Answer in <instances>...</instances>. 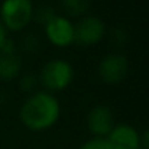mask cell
Wrapping results in <instances>:
<instances>
[{"label": "cell", "instance_id": "1", "mask_svg": "<svg viewBox=\"0 0 149 149\" xmlns=\"http://www.w3.org/2000/svg\"><path fill=\"white\" fill-rule=\"evenodd\" d=\"M59 103L52 94L38 91L23 101L19 117L20 122L31 130H45L54 126L59 117Z\"/></svg>", "mask_w": 149, "mask_h": 149}, {"label": "cell", "instance_id": "2", "mask_svg": "<svg viewBox=\"0 0 149 149\" xmlns=\"http://www.w3.org/2000/svg\"><path fill=\"white\" fill-rule=\"evenodd\" d=\"M33 19L32 0H3L0 6V22L4 29L19 32Z\"/></svg>", "mask_w": 149, "mask_h": 149}, {"label": "cell", "instance_id": "3", "mask_svg": "<svg viewBox=\"0 0 149 149\" xmlns=\"http://www.w3.org/2000/svg\"><path fill=\"white\" fill-rule=\"evenodd\" d=\"M74 78V70L71 64L65 59H51L48 61L39 74V80L52 91H61L67 88Z\"/></svg>", "mask_w": 149, "mask_h": 149}, {"label": "cell", "instance_id": "4", "mask_svg": "<svg viewBox=\"0 0 149 149\" xmlns=\"http://www.w3.org/2000/svg\"><path fill=\"white\" fill-rule=\"evenodd\" d=\"M104 33V22L96 16H83L74 25V42L83 47H90L100 42Z\"/></svg>", "mask_w": 149, "mask_h": 149}, {"label": "cell", "instance_id": "5", "mask_svg": "<svg viewBox=\"0 0 149 149\" xmlns=\"http://www.w3.org/2000/svg\"><path fill=\"white\" fill-rule=\"evenodd\" d=\"M129 70L127 58L122 54H107L99 64V77L107 84L120 83Z\"/></svg>", "mask_w": 149, "mask_h": 149}, {"label": "cell", "instance_id": "6", "mask_svg": "<svg viewBox=\"0 0 149 149\" xmlns=\"http://www.w3.org/2000/svg\"><path fill=\"white\" fill-rule=\"evenodd\" d=\"M45 35L51 44L56 47H68L74 42V23L65 16H55L45 25Z\"/></svg>", "mask_w": 149, "mask_h": 149}, {"label": "cell", "instance_id": "7", "mask_svg": "<svg viewBox=\"0 0 149 149\" xmlns=\"http://www.w3.org/2000/svg\"><path fill=\"white\" fill-rule=\"evenodd\" d=\"M87 126L96 138L109 136L114 127V116L111 110L104 104L94 106L87 114Z\"/></svg>", "mask_w": 149, "mask_h": 149}, {"label": "cell", "instance_id": "8", "mask_svg": "<svg viewBox=\"0 0 149 149\" xmlns=\"http://www.w3.org/2000/svg\"><path fill=\"white\" fill-rule=\"evenodd\" d=\"M111 149H141V136L130 125H117L106 138Z\"/></svg>", "mask_w": 149, "mask_h": 149}, {"label": "cell", "instance_id": "9", "mask_svg": "<svg viewBox=\"0 0 149 149\" xmlns=\"http://www.w3.org/2000/svg\"><path fill=\"white\" fill-rule=\"evenodd\" d=\"M20 58L15 54L0 52V80H13L20 72Z\"/></svg>", "mask_w": 149, "mask_h": 149}, {"label": "cell", "instance_id": "10", "mask_svg": "<svg viewBox=\"0 0 149 149\" xmlns=\"http://www.w3.org/2000/svg\"><path fill=\"white\" fill-rule=\"evenodd\" d=\"M62 9L71 16H81L90 9L91 0H59Z\"/></svg>", "mask_w": 149, "mask_h": 149}, {"label": "cell", "instance_id": "11", "mask_svg": "<svg viewBox=\"0 0 149 149\" xmlns=\"http://www.w3.org/2000/svg\"><path fill=\"white\" fill-rule=\"evenodd\" d=\"M80 149H111V146L106 138H93L84 142L80 146Z\"/></svg>", "mask_w": 149, "mask_h": 149}, {"label": "cell", "instance_id": "12", "mask_svg": "<svg viewBox=\"0 0 149 149\" xmlns=\"http://www.w3.org/2000/svg\"><path fill=\"white\" fill-rule=\"evenodd\" d=\"M56 15H55V12L48 7V6H42V7H39L36 12L33 10V17H36V20L38 22H42L44 25H47L48 22H49L52 17H55Z\"/></svg>", "mask_w": 149, "mask_h": 149}, {"label": "cell", "instance_id": "13", "mask_svg": "<svg viewBox=\"0 0 149 149\" xmlns=\"http://www.w3.org/2000/svg\"><path fill=\"white\" fill-rule=\"evenodd\" d=\"M22 48L28 52H33L39 48V38L36 33H28L22 41Z\"/></svg>", "mask_w": 149, "mask_h": 149}, {"label": "cell", "instance_id": "14", "mask_svg": "<svg viewBox=\"0 0 149 149\" xmlns=\"http://www.w3.org/2000/svg\"><path fill=\"white\" fill-rule=\"evenodd\" d=\"M36 84H38L36 77H35L33 74H26V75H23V77L20 78L19 87H20V90H22V91L29 93V91H32V90L35 88V86H36Z\"/></svg>", "mask_w": 149, "mask_h": 149}, {"label": "cell", "instance_id": "15", "mask_svg": "<svg viewBox=\"0 0 149 149\" xmlns=\"http://www.w3.org/2000/svg\"><path fill=\"white\" fill-rule=\"evenodd\" d=\"M126 39H127V35H126V32H125L123 29H120V28L113 29V32H111V41H113L114 44L122 45V44L126 42Z\"/></svg>", "mask_w": 149, "mask_h": 149}, {"label": "cell", "instance_id": "16", "mask_svg": "<svg viewBox=\"0 0 149 149\" xmlns=\"http://www.w3.org/2000/svg\"><path fill=\"white\" fill-rule=\"evenodd\" d=\"M0 52H4V54H15L16 52V45H15V41L10 39V38H6L1 45H0Z\"/></svg>", "mask_w": 149, "mask_h": 149}, {"label": "cell", "instance_id": "17", "mask_svg": "<svg viewBox=\"0 0 149 149\" xmlns=\"http://www.w3.org/2000/svg\"><path fill=\"white\" fill-rule=\"evenodd\" d=\"M141 136V148L143 149H149V129H146Z\"/></svg>", "mask_w": 149, "mask_h": 149}, {"label": "cell", "instance_id": "18", "mask_svg": "<svg viewBox=\"0 0 149 149\" xmlns=\"http://www.w3.org/2000/svg\"><path fill=\"white\" fill-rule=\"evenodd\" d=\"M7 36H6V29H4V26L1 25V22H0V45H1V42L6 39Z\"/></svg>", "mask_w": 149, "mask_h": 149}]
</instances>
